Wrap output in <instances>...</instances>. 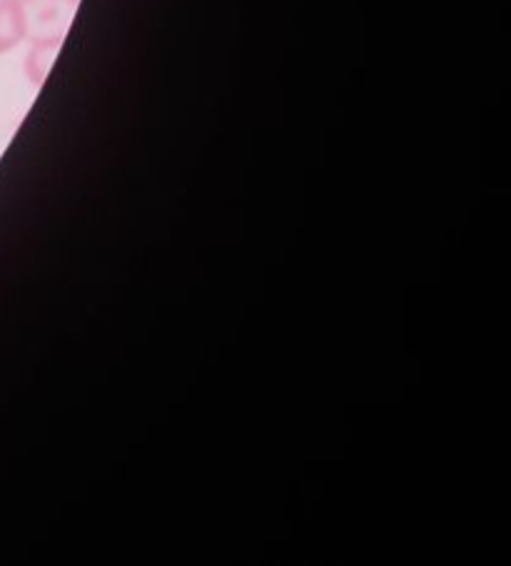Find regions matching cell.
<instances>
[{"label":"cell","mask_w":511,"mask_h":566,"mask_svg":"<svg viewBox=\"0 0 511 566\" xmlns=\"http://www.w3.org/2000/svg\"><path fill=\"white\" fill-rule=\"evenodd\" d=\"M73 3H75V6H77V0H73Z\"/></svg>","instance_id":"obj_4"},{"label":"cell","mask_w":511,"mask_h":566,"mask_svg":"<svg viewBox=\"0 0 511 566\" xmlns=\"http://www.w3.org/2000/svg\"><path fill=\"white\" fill-rule=\"evenodd\" d=\"M18 6L25 21V38H31V43L65 38L75 13L73 0H18Z\"/></svg>","instance_id":"obj_1"},{"label":"cell","mask_w":511,"mask_h":566,"mask_svg":"<svg viewBox=\"0 0 511 566\" xmlns=\"http://www.w3.org/2000/svg\"><path fill=\"white\" fill-rule=\"evenodd\" d=\"M63 38H48V41H33L31 51H28L25 57V75L35 87H41L45 83L48 73L55 63L58 53H61Z\"/></svg>","instance_id":"obj_2"},{"label":"cell","mask_w":511,"mask_h":566,"mask_svg":"<svg viewBox=\"0 0 511 566\" xmlns=\"http://www.w3.org/2000/svg\"><path fill=\"white\" fill-rule=\"evenodd\" d=\"M25 41V21L18 0H0V55Z\"/></svg>","instance_id":"obj_3"}]
</instances>
